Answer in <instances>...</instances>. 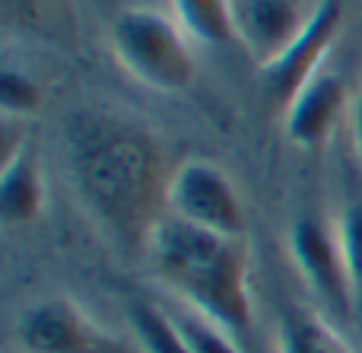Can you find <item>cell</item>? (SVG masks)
Wrapping results in <instances>:
<instances>
[{
  "instance_id": "cell-1",
  "label": "cell",
  "mask_w": 362,
  "mask_h": 353,
  "mask_svg": "<svg viewBox=\"0 0 362 353\" xmlns=\"http://www.w3.org/2000/svg\"><path fill=\"white\" fill-rule=\"evenodd\" d=\"M67 150L89 216L124 255H146L169 214L172 172L159 140L137 121L83 112L67 127Z\"/></svg>"
},
{
  "instance_id": "cell-2",
  "label": "cell",
  "mask_w": 362,
  "mask_h": 353,
  "mask_svg": "<svg viewBox=\"0 0 362 353\" xmlns=\"http://www.w3.org/2000/svg\"><path fill=\"white\" fill-rule=\"evenodd\" d=\"M146 261L156 280L181 306L219 325L245 350L251 347L255 303H251L245 239L197 229L165 214L150 239Z\"/></svg>"
},
{
  "instance_id": "cell-3",
  "label": "cell",
  "mask_w": 362,
  "mask_h": 353,
  "mask_svg": "<svg viewBox=\"0 0 362 353\" xmlns=\"http://www.w3.org/2000/svg\"><path fill=\"white\" fill-rule=\"evenodd\" d=\"M112 48L121 67L156 93H185L197 76L185 29L156 10L134 6L118 13L112 23Z\"/></svg>"
},
{
  "instance_id": "cell-4",
  "label": "cell",
  "mask_w": 362,
  "mask_h": 353,
  "mask_svg": "<svg viewBox=\"0 0 362 353\" xmlns=\"http://www.w3.org/2000/svg\"><path fill=\"white\" fill-rule=\"evenodd\" d=\"M289 258L296 271L305 277L312 293L337 318H350L356 309L353 280L346 267V255L340 245L337 220L321 214H302L289 226Z\"/></svg>"
},
{
  "instance_id": "cell-5",
  "label": "cell",
  "mask_w": 362,
  "mask_h": 353,
  "mask_svg": "<svg viewBox=\"0 0 362 353\" xmlns=\"http://www.w3.org/2000/svg\"><path fill=\"white\" fill-rule=\"evenodd\" d=\"M169 216L219 236H245V204L232 178L206 159H187L172 172Z\"/></svg>"
},
{
  "instance_id": "cell-6",
  "label": "cell",
  "mask_w": 362,
  "mask_h": 353,
  "mask_svg": "<svg viewBox=\"0 0 362 353\" xmlns=\"http://www.w3.org/2000/svg\"><path fill=\"white\" fill-rule=\"evenodd\" d=\"M340 29H344V4L340 0H318L308 13L305 29L296 35V42L261 67L264 96L274 108H283L321 74V61L334 48Z\"/></svg>"
},
{
  "instance_id": "cell-7",
  "label": "cell",
  "mask_w": 362,
  "mask_h": 353,
  "mask_svg": "<svg viewBox=\"0 0 362 353\" xmlns=\"http://www.w3.org/2000/svg\"><path fill=\"white\" fill-rule=\"evenodd\" d=\"M19 341L32 353H118V344L67 296L32 306L19 322Z\"/></svg>"
},
{
  "instance_id": "cell-8",
  "label": "cell",
  "mask_w": 362,
  "mask_h": 353,
  "mask_svg": "<svg viewBox=\"0 0 362 353\" xmlns=\"http://www.w3.org/2000/svg\"><path fill=\"white\" fill-rule=\"evenodd\" d=\"M308 13L299 0H235V38L264 67L296 42Z\"/></svg>"
},
{
  "instance_id": "cell-9",
  "label": "cell",
  "mask_w": 362,
  "mask_h": 353,
  "mask_svg": "<svg viewBox=\"0 0 362 353\" xmlns=\"http://www.w3.org/2000/svg\"><path fill=\"white\" fill-rule=\"evenodd\" d=\"M346 83L337 74H318L283 112V131L289 144L302 150L325 146L346 112Z\"/></svg>"
},
{
  "instance_id": "cell-10",
  "label": "cell",
  "mask_w": 362,
  "mask_h": 353,
  "mask_svg": "<svg viewBox=\"0 0 362 353\" xmlns=\"http://www.w3.org/2000/svg\"><path fill=\"white\" fill-rule=\"evenodd\" d=\"M45 207V178L35 150L25 140L19 150L4 156L0 166V216L6 226L32 223Z\"/></svg>"
},
{
  "instance_id": "cell-11",
  "label": "cell",
  "mask_w": 362,
  "mask_h": 353,
  "mask_svg": "<svg viewBox=\"0 0 362 353\" xmlns=\"http://www.w3.org/2000/svg\"><path fill=\"white\" fill-rule=\"evenodd\" d=\"M276 353H356L327 318L289 303L276 322Z\"/></svg>"
},
{
  "instance_id": "cell-12",
  "label": "cell",
  "mask_w": 362,
  "mask_h": 353,
  "mask_svg": "<svg viewBox=\"0 0 362 353\" xmlns=\"http://www.w3.org/2000/svg\"><path fill=\"white\" fill-rule=\"evenodd\" d=\"M175 23L185 29L187 38L223 48L235 38V0H172Z\"/></svg>"
},
{
  "instance_id": "cell-13",
  "label": "cell",
  "mask_w": 362,
  "mask_h": 353,
  "mask_svg": "<svg viewBox=\"0 0 362 353\" xmlns=\"http://www.w3.org/2000/svg\"><path fill=\"white\" fill-rule=\"evenodd\" d=\"M127 325H131L137 347L144 353H191L185 337L178 335L169 309L146 299H131L127 303Z\"/></svg>"
},
{
  "instance_id": "cell-14",
  "label": "cell",
  "mask_w": 362,
  "mask_h": 353,
  "mask_svg": "<svg viewBox=\"0 0 362 353\" xmlns=\"http://www.w3.org/2000/svg\"><path fill=\"white\" fill-rule=\"evenodd\" d=\"M172 322H175L178 335L185 337L187 350L191 353H248L235 337H229L219 325H213L210 318L197 316L187 306H178V309H169Z\"/></svg>"
},
{
  "instance_id": "cell-15",
  "label": "cell",
  "mask_w": 362,
  "mask_h": 353,
  "mask_svg": "<svg viewBox=\"0 0 362 353\" xmlns=\"http://www.w3.org/2000/svg\"><path fill=\"white\" fill-rule=\"evenodd\" d=\"M337 233L346 255V267H350L353 296H356V306L362 309V185L350 188V195H346L337 216Z\"/></svg>"
},
{
  "instance_id": "cell-16",
  "label": "cell",
  "mask_w": 362,
  "mask_h": 353,
  "mask_svg": "<svg viewBox=\"0 0 362 353\" xmlns=\"http://www.w3.org/2000/svg\"><path fill=\"white\" fill-rule=\"evenodd\" d=\"M0 105H4V118H25V115L38 112L42 89L29 74L6 64L0 74Z\"/></svg>"
},
{
  "instance_id": "cell-17",
  "label": "cell",
  "mask_w": 362,
  "mask_h": 353,
  "mask_svg": "<svg viewBox=\"0 0 362 353\" xmlns=\"http://www.w3.org/2000/svg\"><path fill=\"white\" fill-rule=\"evenodd\" d=\"M6 13L19 19H29V23L42 25V13H54V0H4Z\"/></svg>"
},
{
  "instance_id": "cell-18",
  "label": "cell",
  "mask_w": 362,
  "mask_h": 353,
  "mask_svg": "<svg viewBox=\"0 0 362 353\" xmlns=\"http://www.w3.org/2000/svg\"><path fill=\"white\" fill-rule=\"evenodd\" d=\"M353 144H356L359 172H362V93H359V102H356V118H353Z\"/></svg>"
}]
</instances>
